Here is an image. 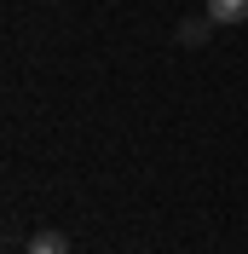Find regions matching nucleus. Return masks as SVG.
I'll return each mask as SVG.
<instances>
[{
    "label": "nucleus",
    "instance_id": "1",
    "mask_svg": "<svg viewBox=\"0 0 248 254\" xmlns=\"http://www.w3.org/2000/svg\"><path fill=\"white\" fill-rule=\"evenodd\" d=\"M208 17H214V23H243L248 0H208Z\"/></svg>",
    "mask_w": 248,
    "mask_h": 254
},
{
    "label": "nucleus",
    "instance_id": "3",
    "mask_svg": "<svg viewBox=\"0 0 248 254\" xmlns=\"http://www.w3.org/2000/svg\"><path fill=\"white\" fill-rule=\"evenodd\" d=\"M208 23H214V17H208ZM208 23H185V29H179V41H190V47H196L202 35H208Z\"/></svg>",
    "mask_w": 248,
    "mask_h": 254
},
{
    "label": "nucleus",
    "instance_id": "2",
    "mask_svg": "<svg viewBox=\"0 0 248 254\" xmlns=\"http://www.w3.org/2000/svg\"><path fill=\"white\" fill-rule=\"evenodd\" d=\"M29 254H69V237H63V231H35Z\"/></svg>",
    "mask_w": 248,
    "mask_h": 254
}]
</instances>
